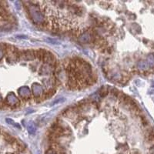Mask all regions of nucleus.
<instances>
[{
  "label": "nucleus",
  "instance_id": "obj_7",
  "mask_svg": "<svg viewBox=\"0 0 154 154\" xmlns=\"http://www.w3.org/2000/svg\"><path fill=\"white\" fill-rule=\"evenodd\" d=\"M28 132L31 135H33L36 132V127L32 122H30V124L28 125Z\"/></svg>",
  "mask_w": 154,
  "mask_h": 154
},
{
  "label": "nucleus",
  "instance_id": "obj_6",
  "mask_svg": "<svg viewBox=\"0 0 154 154\" xmlns=\"http://www.w3.org/2000/svg\"><path fill=\"white\" fill-rule=\"evenodd\" d=\"M32 92L36 97H39L43 92V89L39 83H35L32 86Z\"/></svg>",
  "mask_w": 154,
  "mask_h": 154
},
{
  "label": "nucleus",
  "instance_id": "obj_12",
  "mask_svg": "<svg viewBox=\"0 0 154 154\" xmlns=\"http://www.w3.org/2000/svg\"><path fill=\"white\" fill-rule=\"evenodd\" d=\"M47 41L50 42V43H52V44H58V43H59V42L56 41V40H55V39H47Z\"/></svg>",
  "mask_w": 154,
  "mask_h": 154
},
{
  "label": "nucleus",
  "instance_id": "obj_1",
  "mask_svg": "<svg viewBox=\"0 0 154 154\" xmlns=\"http://www.w3.org/2000/svg\"><path fill=\"white\" fill-rule=\"evenodd\" d=\"M27 8H28V10H29V14H30V18H31V20L33 21L35 24H45V19L39 6H35L34 5H29Z\"/></svg>",
  "mask_w": 154,
  "mask_h": 154
},
{
  "label": "nucleus",
  "instance_id": "obj_4",
  "mask_svg": "<svg viewBox=\"0 0 154 154\" xmlns=\"http://www.w3.org/2000/svg\"><path fill=\"white\" fill-rule=\"evenodd\" d=\"M6 103L10 106H14L17 105L20 102H19L18 98L16 97V95H15L14 93H10L9 94L7 95V97H6Z\"/></svg>",
  "mask_w": 154,
  "mask_h": 154
},
{
  "label": "nucleus",
  "instance_id": "obj_9",
  "mask_svg": "<svg viewBox=\"0 0 154 154\" xmlns=\"http://www.w3.org/2000/svg\"><path fill=\"white\" fill-rule=\"evenodd\" d=\"M138 67L139 69H146L147 67V63L145 62H139L138 63Z\"/></svg>",
  "mask_w": 154,
  "mask_h": 154
},
{
  "label": "nucleus",
  "instance_id": "obj_14",
  "mask_svg": "<svg viewBox=\"0 0 154 154\" xmlns=\"http://www.w3.org/2000/svg\"><path fill=\"white\" fill-rule=\"evenodd\" d=\"M149 153H150V154H154V145L149 149Z\"/></svg>",
  "mask_w": 154,
  "mask_h": 154
},
{
  "label": "nucleus",
  "instance_id": "obj_11",
  "mask_svg": "<svg viewBox=\"0 0 154 154\" xmlns=\"http://www.w3.org/2000/svg\"><path fill=\"white\" fill-rule=\"evenodd\" d=\"M46 154H58V153H57L56 151H55L53 149H49L46 152Z\"/></svg>",
  "mask_w": 154,
  "mask_h": 154
},
{
  "label": "nucleus",
  "instance_id": "obj_10",
  "mask_svg": "<svg viewBox=\"0 0 154 154\" xmlns=\"http://www.w3.org/2000/svg\"><path fill=\"white\" fill-rule=\"evenodd\" d=\"M148 63L149 64V66H153L154 64V57L153 56H149L148 57Z\"/></svg>",
  "mask_w": 154,
  "mask_h": 154
},
{
  "label": "nucleus",
  "instance_id": "obj_15",
  "mask_svg": "<svg viewBox=\"0 0 154 154\" xmlns=\"http://www.w3.org/2000/svg\"><path fill=\"white\" fill-rule=\"evenodd\" d=\"M1 100H2V95H0V102H1Z\"/></svg>",
  "mask_w": 154,
  "mask_h": 154
},
{
  "label": "nucleus",
  "instance_id": "obj_8",
  "mask_svg": "<svg viewBox=\"0 0 154 154\" xmlns=\"http://www.w3.org/2000/svg\"><path fill=\"white\" fill-rule=\"evenodd\" d=\"M6 122L9 123V124L12 125V126H15V127H17L18 129H20V125H18L17 123H15L14 121L12 120H11V119H6Z\"/></svg>",
  "mask_w": 154,
  "mask_h": 154
},
{
  "label": "nucleus",
  "instance_id": "obj_2",
  "mask_svg": "<svg viewBox=\"0 0 154 154\" xmlns=\"http://www.w3.org/2000/svg\"><path fill=\"white\" fill-rule=\"evenodd\" d=\"M18 93H19L20 95L21 96V98L24 99V100L30 99V95H31L30 89H29V87H27V86H22V87L19 89Z\"/></svg>",
  "mask_w": 154,
  "mask_h": 154
},
{
  "label": "nucleus",
  "instance_id": "obj_3",
  "mask_svg": "<svg viewBox=\"0 0 154 154\" xmlns=\"http://www.w3.org/2000/svg\"><path fill=\"white\" fill-rule=\"evenodd\" d=\"M22 57L26 60H33L36 57V51L34 52L32 50H26L23 51L22 54Z\"/></svg>",
  "mask_w": 154,
  "mask_h": 154
},
{
  "label": "nucleus",
  "instance_id": "obj_13",
  "mask_svg": "<svg viewBox=\"0 0 154 154\" xmlns=\"http://www.w3.org/2000/svg\"><path fill=\"white\" fill-rule=\"evenodd\" d=\"M3 56H4V52L2 49H0V60L3 59Z\"/></svg>",
  "mask_w": 154,
  "mask_h": 154
},
{
  "label": "nucleus",
  "instance_id": "obj_5",
  "mask_svg": "<svg viewBox=\"0 0 154 154\" xmlns=\"http://www.w3.org/2000/svg\"><path fill=\"white\" fill-rule=\"evenodd\" d=\"M91 39V36L90 33L88 32H83V34L80 35L78 38V41L81 43H87L89 42L90 41Z\"/></svg>",
  "mask_w": 154,
  "mask_h": 154
}]
</instances>
